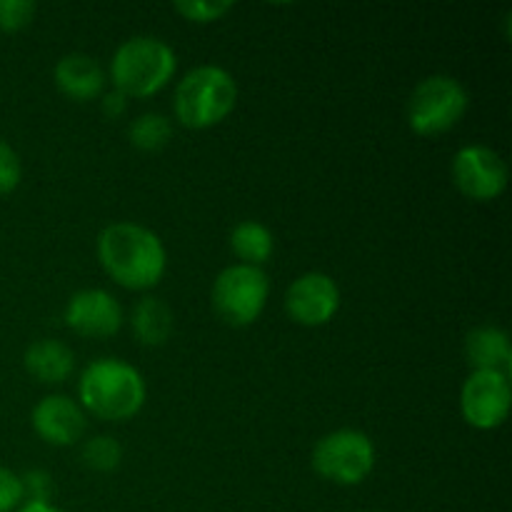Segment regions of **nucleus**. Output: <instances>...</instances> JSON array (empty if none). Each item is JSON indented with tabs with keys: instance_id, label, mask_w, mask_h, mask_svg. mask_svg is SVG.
I'll list each match as a JSON object with an SVG mask.
<instances>
[{
	"instance_id": "nucleus-1",
	"label": "nucleus",
	"mask_w": 512,
	"mask_h": 512,
	"mask_svg": "<svg viewBox=\"0 0 512 512\" xmlns=\"http://www.w3.org/2000/svg\"><path fill=\"white\" fill-rule=\"evenodd\" d=\"M98 258L105 273L128 290H150L163 280L168 255L150 228L113 223L98 235Z\"/></svg>"
},
{
	"instance_id": "nucleus-2",
	"label": "nucleus",
	"mask_w": 512,
	"mask_h": 512,
	"mask_svg": "<svg viewBox=\"0 0 512 512\" xmlns=\"http://www.w3.org/2000/svg\"><path fill=\"white\" fill-rule=\"evenodd\" d=\"M78 395L83 408L95 418L123 423L143 408L145 380L125 360L100 358L80 375Z\"/></svg>"
},
{
	"instance_id": "nucleus-3",
	"label": "nucleus",
	"mask_w": 512,
	"mask_h": 512,
	"mask_svg": "<svg viewBox=\"0 0 512 512\" xmlns=\"http://www.w3.org/2000/svg\"><path fill=\"white\" fill-rule=\"evenodd\" d=\"M175 68L178 58L165 40L138 35L115 50L110 78L125 98H150L170 83Z\"/></svg>"
},
{
	"instance_id": "nucleus-4",
	"label": "nucleus",
	"mask_w": 512,
	"mask_h": 512,
	"mask_svg": "<svg viewBox=\"0 0 512 512\" xmlns=\"http://www.w3.org/2000/svg\"><path fill=\"white\" fill-rule=\"evenodd\" d=\"M238 103V85L220 65L190 70L175 88V118L193 130H205L228 118Z\"/></svg>"
},
{
	"instance_id": "nucleus-5",
	"label": "nucleus",
	"mask_w": 512,
	"mask_h": 512,
	"mask_svg": "<svg viewBox=\"0 0 512 512\" xmlns=\"http://www.w3.org/2000/svg\"><path fill=\"white\" fill-rule=\"evenodd\" d=\"M468 110V90L450 75H430L415 85L408 103V123L413 133L440 135L463 120Z\"/></svg>"
},
{
	"instance_id": "nucleus-6",
	"label": "nucleus",
	"mask_w": 512,
	"mask_h": 512,
	"mask_svg": "<svg viewBox=\"0 0 512 512\" xmlns=\"http://www.w3.org/2000/svg\"><path fill=\"white\" fill-rule=\"evenodd\" d=\"M270 295V280L255 265H230L213 283V308L223 323L245 328L255 323L265 310Z\"/></svg>"
},
{
	"instance_id": "nucleus-7",
	"label": "nucleus",
	"mask_w": 512,
	"mask_h": 512,
	"mask_svg": "<svg viewBox=\"0 0 512 512\" xmlns=\"http://www.w3.org/2000/svg\"><path fill=\"white\" fill-rule=\"evenodd\" d=\"M313 470L338 485H358L373 473L375 448L363 430L343 428L323 435L313 448Z\"/></svg>"
},
{
	"instance_id": "nucleus-8",
	"label": "nucleus",
	"mask_w": 512,
	"mask_h": 512,
	"mask_svg": "<svg viewBox=\"0 0 512 512\" xmlns=\"http://www.w3.org/2000/svg\"><path fill=\"white\" fill-rule=\"evenodd\" d=\"M453 183L465 198L490 203L508 188V165L488 145H468L453 158Z\"/></svg>"
},
{
	"instance_id": "nucleus-9",
	"label": "nucleus",
	"mask_w": 512,
	"mask_h": 512,
	"mask_svg": "<svg viewBox=\"0 0 512 512\" xmlns=\"http://www.w3.org/2000/svg\"><path fill=\"white\" fill-rule=\"evenodd\" d=\"M512 405L510 375L473 370L460 393V410L465 423L478 430H493L508 420Z\"/></svg>"
},
{
	"instance_id": "nucleus-10",
	"label": "nucleus",
	"mask_w": 512,
	"mask_h": 512,
	"mask_svg": "<svg viewBox=\"0 0 512 512\" xmlns=\"http://www.w3.org/2000/svg\"><path fill=\"white\" fill-rule=\"evenodd\" d=\"M340 308V290L325 273H305L285 293V310L290 318L305 328L330 323Z\"/></svg>"
},
{
	"instance_id": "nucleus-11",
	"label": "nucleus",
	"mask_w": 512,
	"mask_h": 512,
	"mask_svg": "<svg viewBox=\"0 0 512 512\" xmlns=\"http://www.w3.org/2000/svg\"><path fill=\"white\" fill-rule=\"evenodd\" d=\"M65 325L83 338H110L123 325V308L105 290H80L65 305Z\"/></svg>"
},
{
	"instance_id": "nucleus-12",
	"label": "nucleus",
	"mask_w": 512,
	"mask_h": 512,
	"mask_svg": "<svg viewBox=\"0 0 512 512\" xmlns=\"http://www.w3.org/2000/svg\"><path fill=\"white\" fill-rule=\"evenodd\" d=\"M33 430L48 445H73L83 438L85 433V415L75 400L65 395H45L33 408Z\"/></svg>"
},
{
	"instance_id": "nucleus-13",
	"label": "nucleus",
	"mask_w": 512,
	"mask_h": 512,
	"mask_svg": "<svg viewBox=\"0 0 512 512\" xmlns=\"http://www.w3.org/2000/svg\"><path fill=\"white\" fill-rule=\"evenodd\" d=\"M55 85L65 98L75 100V103H85V100H95L103 95L105 88V73L90 55L70 53L58 60L53 70Z\"/></svg>"
},
{
	"instance_id": "nucleus-14",
	"label": "nucleus",
	"mask_w": 512,
	"mask_h": 512,
	"mask_svg": "<svg viewBox=\"0 0 512 512\" xmlns=\"http://www.w3.org/2000/svg\"><path fill=\"white\" fill-rule=\"evenodd\" d=\"M465 355H468V363L475 370L510 375L512 348L505 330L493 328V325L470 330L468 338H465Z\"/></svg>"
},
{
	"instance_id": "nucleus-15",
	"label": "nucleus",
	"mask_w": 512,
	"mask_h": 512,
	"mask_svg": "<svg viewBox=\"0 0 512 512\" xmlns=\"http://www.w3.org/2000/svg\"><path fill=\"white\" fill-rule=\"evenodd\" d=\"M25 370L40 383H65L75 370V355L60 340H35L23 355Z\"/></svg>"
},
{
	"instance_id": "nucleus-16",
	"label": "nucleus",
	"mask_w": 512,
	"mask_h": 512,
	"mask_svg": "<svg viewBox=\"0 0 512 512\" xmlns=\"http://www.w3.org/2000/svg\"><path fill=\"white\" fill-rule=\"evenodd\" d=\"M230 248L243 260V265L260 268L273 255L275 240L268 225L258 223V220H243L230 233Z\"/></svg>"
},
{
	"instance_id": "nucleus-17",
	"label": "nucleus",
	"mask_w": 512,
	"mask_h": 512,
	"mask_svg": "<svg viewBox=\"0 0 512 512\" xmlns=\"http://www.w3.org/2000/svg\"><path fill=\"white\" fill-rule=\"evenodd\" d=\"M133 333L143 345H163L173 333V310L160 298H143L133 310Z\"/></svg>"
},
{
	"instance_id": "nucleus-18",
	"label": "nucleus",
	"mask_w": 512,
	"mask_h": 512,
	"mask_svg": "<svg viewBox=\"0 0 512 512\" xmlns=\"http://www.w3.org/2000/svg\"><path fill=\"white\" fill-rule=\"evenodd\" d=\"M170 120L160 113H145L140 118H135L128 128L130 145L143 153H155V150L165 148L170 140Z\"/></svg>"
},
{
	"instance_id": "nucleus-19",
	"label": "nucleus",
	"mask_w": 512,
	"mask_h": 512,
	"mask_svg": "<svg viewBox=\"0 0 512 512\" xmlns=\"http://www.w3.org/2000/svg\"><path fill=\"white\" fill-rule=\"evenodd\" d=\"M120 460H123V448L110 435H98L83 445V463L98 473H110L118 468Z\"/></svg>"
},
{
	"instance_id": "nucleus-20",
	"label": "nucleus",
	"mask_w": 512,
	"mask_h": 512,
	"mask_svg": "<svg viewBox=\"0 0 512 512\" xmlns=\"http://www.w3.org/2000/svg\"><path fill=\"white\" fill-rule=\"evenodd\" d=\"M175 10L190 23H215L228 10H233V3L230 0H213V3L210 0H178Z\"/></svg>"
},
{
	"instance_id": "nucleus-21",
	"label": "nucleus",
	"mask_w": 512,
	"mask_h": 512,
	"mask_svg": "<svg viewBox=\"0 0 512 512\" xmlns=\"http://www.w3.org/2000/svg\"><path fill=\"white\" fill-rule=\"evenodd\" d=\"M33 18V0H0V30L3 33H18V30L28 28Z\"/></svg>"
},
{
	"instance_id": "nucleus-22",
	"label": "nucleus",
	"mask_w": 512,
	"mask_h": 512,
	"mask_svg": "<svg viewBox=\"0 0 512 512\" xmlns=\"http://www.w3.org/2000/svg\"><path fill=\"white\" fill-rule=\"evenodd\" d=\"M23 178V168H20V158L3 138H0V195L13 193Z\"/></svg>"
},
{
	"instance_id": "nucleus-23",
	"label": "nucleus",
	"mask_w": 512,
	"mask_h": 512,
	"mask_svg": "<svg viewBox=\"0 0 512 512\" xmlns=\"http://www.w3.org/2000/svg\"><path fill=\"white\" fill-rule=\"evenodd\" d=\"M25 493L23 483H20L18 475L13 470L3 468L0 465V512H13L23 505Z\"/></svg>"
},
{
	"instance_id": "nucleus-24",
	"label": "nucleus",
	"mask_w": 512,
	"mask_h": 512,
	"mask_svg": "<svg viewBox=\"0 0 512 512\" xmlns=\"http://www.w3.org/2000/svg\"><path fill=\"white\" fill-rule=\"evenodd\" d=\"M23 483V493L28 498V503H48V495L53 490V483H50V475L43 473V470H30L20 478Z\"/></svg>"
},
{
	"instance_id": "nucleus-25",
	"label": "nucleus",
	"mask_w": 512,
	"mask_h": 512,
	"mask_svg": "<svg viewBox=\"0 0 512 512\" xmlns=\"http://www.w3.org/2000/svg\"><path fill=\"white\" fill-rule=\"evenodd\" d=\"M125 108H128V100H125V95H120L118 90L103 95V113L108 115V118H118V115L125 113Z\"/></svg>"
},
{
	"instance_id": "nucleus-26",
	"label": "nucleus",
	"mask_w": 512,
	"mask_h": 512,
	"mask_svg": "<svg viewBox=\"0 0 512 512\" xmlns=\"http://www.w3.org/2000/svg\"><path fill=\"white\" fill-rule=\"evenodd\" d=\"M15 512H63V510L53 508L50 503H25V505H20Z\"/></svg>"
}]
</instances>
